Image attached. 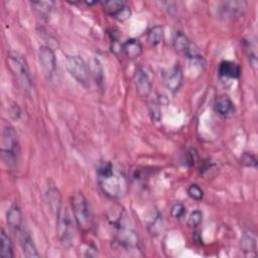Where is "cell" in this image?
<instances>
[{
  "label": "cell",
  "mask_w": 258,
  "mask_h": 258,
  "mask_svg": "<svg viewBox=\"0 0 258 258\" xmlns=\"http://www.w3.org/2000/svg\"><path fill=\"white\" fill-rule=\"evenodd\" d=\"M19 241H20V246L23 252V255L28 258H36L39 257V254L37 252L36 246L30 236V234L26 230H22L19 234Z\"/></svg>",
  "instance_id": "9a60e30c"
},
{
  "label": "cell",
  "mask_w": 258,
  "mask_h": 258,
  "mask_svg": "<svg viewBox=\"0 0 258 258\" xmlns=\"http://www.w3.org/2000/svg\"><path fill=\"white\" fill-rule=\"evenodd\" d=\"M71 207L77 226L82 232H89L93 227V214L90 204L82 192H76L71 198Z\"/></svg>",
  "instance_id": "277c9868"
},
{
  "label": "cell",
  "mask_w": 258,
  "mask_h": 258,
  "mask_svg": "<svg viewBox=\"0 0 258 258\" xmlns=\"http://www.w3.org/2000/svg\"><path fill=\"white\" fill-rule=\"evenodd\" d=\"M47 201L50 210L53 212L54 216L56 217L58 213L61 211V197L59 194V190L54 187L50 186L47 189Z\"/></svg>",
  "instance_id": "ffe728a7"
},
{
  "label": "cell",
  "mask_w": 258,
  "mask_h": 258,
  "mask_svg": "<svg viewBox=\"0 0 258 258\" xmlns=\"http://www.w3.org/2000/svg\"><path fill=\"white\" fill-rule=\"evenodd\" d=\"M150 113L152 115V119H154L156 122H158L160 120V108H159V104L157 102H152L150 104Z\"/></svg>",
  "instance_id": "f1b7e54d"
},
{
  "label": "cell",
  "mask_w": 258,
  "mask_h": 258,
  "mask_svg": "<svg viewBox=\"0 0 258 258\" xmlns=\"http://www.w3.org/2000/svg\"><path fill=\"white\" fill-rule=\"evenodd\" d=\"M244 47H245V51L246 54L248 56L249 62L250 64L256 69L257 67V51H256V42L255 41H251V40H245L244 41Z\"/></svg>",
  "instance_id": "cb8c5ba5"
},
{
  "label": "cell",
  "mask_w": 258,
  "mask_h": 258,
  "mask_svg": "<svg viewBox=\"0 0 258 258\" xmlns=\"http://www.w3.org/2000/svg\"><path fill=\"white\" fill-rule=\"evenodd\" d=\"M122 50L130 59L138 58L143 51L141 42L136 38H129L122 44Z\"/></svg>",
  "instance_id": "e0dca14e"
},
{
  "label": "cell",
  "mask_w": 258,
  "mask_h": 258,
  "mask_svg": "<svg viewBox=\"0 0 258 258\" xmlns=\"http://www.w3.org/2000/svg\"><path fill=\"white\" fill-rule=\"evenodd\" d=\"M133 79L137 94L140 97H147L152 89L151 81L148 74L142 68H137L134 73Z\"/></svg>",
  "instance_id": "7c38bea8"
},
{
  "label": "cell",
  "mask_w": 258,
  "mask_h": 258,
  "mask_svg": "<svg viewBox=\"0 0 258 258\" xmlns=\"http://www.w3.org/2000/svg\"><path fill=\"white\" fill-rule=\"evenodd\" d=\"M56 218V232L60 243L64 247H70L74 238V227L70 215L67 211H61L58 213Z\"/></svg>",
  "instance_id": "8992f818"
},
{
  "label": "cell",
  "mask_w": 258,
  "mask_h": 258,
  "mask_svg": "<svg viewBox=\"0 0 258 258\" xmlns=\"http://www.w3.org/2000/svg\"><path fill=\"white\" fill-rule=\"evenodd\" d=\"M54 2L52 1H32L31 7L35 13L41 18H47L53 8Z\"/></svg>",
  "instance_id": "7402d4cb"
},
{
  "label": "cell",
  "mask_w": 258,
  "mask_h": 258,
  "mask_svg": "<svg viewBox=\"0 0 258 258\" xmlns=\"http://www.w3.org/2000/svg\"><path fill=\"white\" fill-rule=\"evenodd\" d=\"M88 66L91 76L94 78L97 85L102 88L104 84V68L101 60L98 57H91Z\"/></svg>",
  "instance_id": "d6986e66"
},
{
  "label": "cell",
  "mask_w": 258,
  "mask_h": 258,
  "mask_svg": "<svg viewBox=\"0 0 258 258\" xmlns=\"http://www.w3.org/2000/svg\"><path fill=\"white\" fill-rule=\"evenodd\" d=\"M203 220V213L200 210H196L190 213L188 219H187V225L190 228H197Z\"/></svg>",
  "instance_id": "4316f807"
},
{
  "label": "cell",
  "mask_w": 258,
  "mask_h": 258,
  "mask_svg": "<svg viewBox=\"0 0 258 258\" xmlns=\"http://www.w3.org/2000/svg\"><path fill=\"white\" fill-rule=\"evenodd\" d=\"M19 154V143L15 129L11 125H6L2 130L1 137V157L7 167H15Z\"/></svg>",
  "instance_id": "3957f363"
},
{
  "label": "cell",
  "mask_w": 258,
  "mask_h": 258,
  "mask_svg": "<svg viewBox=\"0 0 258 258\" xmlns=\"http://www.w3.org/2000/svg\"><path fill=\"white\" fill-rule=\"evenodd\" d=\"M163 35H164L163 27L161 25H154L147 32V40L150 43V45L155 46L162 41Z\"/></svg>",
  "instance_id": "603a6c76"
},
{
  "label": "cell",
  "mask_w": 258,
  "mask_h": 258,
  "mask_svg": "<svg viewBox=\"0 0 258 258\" xmlns=\"http://www.w3.org/2000/svg\"><path fill=\"white\" fill-rule=\"evenodd\" d=\"M173 47L175 50L181 54H183L188 59L197 57L201 55L197 46L188 39V37L181 31H176L173 36Z\"/></svg>",
  "instance_id": "30bf717a"
},
{
  "label": "cell",
  "mask_w": 258,
  "mask_h": 258,
  "mask_svg": "<svg viewBox=\"0 0 258 258\" xmlns=\"http://www.w3.org/2000/svg\"><path fill=\"white\" fill-rule=\"evenodd\" d=\"M66 67L69 74L83 87L90 86V70L85 59L80 55H68L66 57Z\"/></svg>",
  "instance_id": "5b68a950"
},
{
  "label": "cell",
  "mask_w": 258,
  "mask_h": 258,
  "mask_svg": "<svg viewBox=\"0 0 258 258\" xmlns=\"http://www.w3.org/2000/svg\"><path fill=\"white\" fill-rule=\"evenodd\" d=\"M215 110L223 118H232L236 113V107L231 98L227 95H221L217 97L215 101Z\"/></svg>",
  "instance_id": "4fadbf2b"
},
{
  "label": "cell",
  "mask_w": 258,
  "mask_h": 258,
  "mask_svg": "<svg viewBox=\"0 0 258 258\" xmlns=\"http://www.w3.org/2000/svg\"><path fill=\"white\" fill-rule=\"evenodd\" d=\"M241 163L247 167L256 168L257 167V158L254 154L249 152H244L241 156Z\"/></svg>",
  "instance_id": "484cf974"
},
{
  "label": "cell",
  "mask_w": 258,
  "mask_h": 258,
  "mask_svg": "<svg viewBox=\"0 0 258 258\" xmlns=\"http://www.w3.org/2000/svg\"><path fill=\"white\" fill-rule=\"evenodd\" d=\"M240 248L244 253L250 254V256L252 255L251 253L256 255V236L253 232L248 230L243 233L240 241Z\"/></svg>",
  "instance_id": "ac0fdd59"
},
{
  "label": "cell",
  "mask_w": 258,
  "mask_h": 258,
  "mask_svg": "<svg viewBox=\"0 0 258 258\" xmlns=\"http://www.w3.org/2000/svg\"><path fill=\"white\" fill-rule=\"evenodd\" d=\"M0 241H1V248H0L1 257L12 258L13 257V243L11 241V238L5 232L4 229H1Z\"/></svg>",
  "instance_id": "44dd1931"
},
{
  "label": "cell",
  "mask_w": 258,
  "mask_h": 258,
  "mask_svg": "<svg viewBox=\"0 0 258 258\" xmlns=\"http://www.w3.org/2000/svg\"><path fill=\"white\" fill-rule=\"evenodd\" d=\"M219 75L222 78L227 79H238L241 74V68L238 63L231 60H223L219 64Z\"/></svg>",
  "instance_id": "2e32d148"
},
{
  "label": "cell",
  "mask_w": 258,
  "mask_h": 258,
  "mask_svg": "<svg viewBox=\"0 0 258 258\" xmlns=\"http://www.w3.org/2000/svg\"><path fill=\"white\" fill-rule=\"evenodd\" d=\"M197 160H198V153H197L196 149H190L187 152V161H188L189 165H194Z\"/></svg>",
  "instance_id": "4dcf8cb0"
},
{
  "label": "cell",
  "mask_w": 258,
  "mask_h": 258,
  "mask_svg": "<svg viewBox=\"0 0 258 258\" xmlns=\"http://www.w3.org/2000/svg\"><path fill=\"white\" fill-rule=\"evenodd\" d=\"M185 214V207L181 203H175L170 209V215L174 219H180Z\"/></svg>",
  "instance_id": "83f0119b"
},
{
  "label": "cell",
  "mask_w": 258,
  "mask_h": 258,
  "mask_svg": "<svg viewBox=\"0 0 258 258\" xmlns=\"http://www.w3.org/2000/svg\"><path fill=\"white\" fill-rule=\"evenodd\" d=\"M6 62L21 89L26 93H29L32 90V81L27 62L23 55L17 51H9L7 53Z\"/></svg>",
  "instance_id": "7a4b0ae2"
},
{
  "label": "cell",
  "mask_w": 258,
  "mask_h": 258,
  "mask_svg": "<svg viewBox=\"0 0 258 258\" xmlns=\"http://www.w3.org/2000/svg\"><path fill=\"white\" fill-rule=\"evenodd\" d=\"M186 192L187 196L195 201H201L204 198V190L197 183L189 184L186 189Z\"/></svg>",
  "instance_id": "d4e9b609"
},
{
  "label": "cell",
  "mask_w": 258,
  "mask_h": 258,
  "mask_svg": "<svg viewBox=\"0 0 258 258\" xmlns=\"http://www.w3.org/2000/svg\"><path fill=\"white\" fill-rule=\"evenodd\" d=\"M39 64L47 79H51L56 71V58L54 51L47 45H41L38 49Z\"/></svg>",
  "instance_id": "ba28073f"
},
{
  "label": "cell",
  "mask_w": 258,
  "mask_h": 258,
  "mask_svg": "<svg viewBox=\"0 0 258 258\" xmlns=\"http://www.w3.org/2000/svg\"><path fill=\"white\" fill-rule=\"evenodd\" d=\"M247 8L246 1H225L220 3L218 15L226 21H233L241 18Z\"/></svg>",
  "instance_id": "52a82bcc"
},
{
  "label": "cell",
  "mask_w": 258,
  "mask_h": 258,
  "mask_svg": "<svg viewBox=\"0 0 258 258\" xmlns=\"http://www.w3.org/2000/svg\"><path fill=\"white\" fill-rule=\"evenodd\" d=\"M183 81L182 70L178 64L170 68L163 76V83L166 89L171 93H176L180 89Z\"/></svg>",
  "instance_id": "8fae6325"
},
{
  "label": "cell",
  "mask_w": 258,
  "mask_h": 258,
  "mask_svg": "<svg viewBox=\"0 0 258 258\" xmlns=\"http://www.w3.org/2000/svg\"><path fill=\"white\" fill-rule=\"evenodd\" d=\"M97 180L101 190L110 199H121L128 189V182L122 170L111 161H101L97 167Z\"/></svg>",
  "instance_id": "6da1fadb"
},
{
  "label": "cell",
  "mask_w": 258,
  "mask_h": 258,
  "mask_svg": "<svg viewBox=\"0 0 258 258\" xmlns=\"http://www.w3.org/2000/svg\"><path fill=\"white\" fill-rule=\"evenodd\" d=\"M7 224L9 228L17 235L23 230L22 213L17 204H13L7 212Z\"/></svg>",
  "instance_id": "5bb4252c"
},
{
  "label": "cell",
  "mask_w": 258,
  "mask_h": 258,
  "mask_svg": "<svg viewBox=\"0 0 258 258\" xmlns=\"http://www.w3.org/2000/svg\"><path fill=\"white\" fill-rule=\"evenodd\" d=\"M9 115L11 116L12 119L14 120H17L19 117H20V114H21V111L19 109V107L17 106L16 103H12L10 106H9Z\"/></svg>",
  "instance_id": "f546056e"
},
{
  "label": "cell",
  "mask_w": 258,
  "mask_h": 258,
  "mask_svg": "<svg viewBox=\"0 0 258 258\" xmlns=\"http://www.w3.org/2000/svg\"><path fill=\"white\" fill-rule=\"evenodd\" d=\"M102 7L108 15L116 18L119 21H125L130 17V7L122 0H110L101 2Z\"/></svg>",
  "instance_id": "9c48e42d"
}]
</instances>
